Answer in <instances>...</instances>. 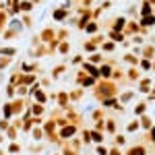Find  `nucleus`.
<instances>
[{
  "mask_svg": "<svg viewBox=\"0 0 155 155\" xmlns=\"http://www.w3.org/2000/svg\"><path fill=\"white\" fill-rule=\"evenodd\" d=\"M33 2H39V0H33Z\"/></svg>",
  "mask_w": 155,
  "mask_h": 155,
  "instance_id": "ddd939ff",
  "label": "nucleus"
},
{
  "mask_svg": "<svg viewBox=\"0 0 155 155\" xmlns=\"http://www.w3.org/2000/svg\"><path fill=\"white\" fill-rule=\"evenodd\" d=\"M17 54V48L15 46H2L0 48V56H8V58H12Z\"/></svg>",
  "mask_w": 155,
  "mask_h": 155,
  "instance_id": "39448f33",
  "label": "nucleus"
},
{
  "mask_svg": "<svg viewBox=\"0 0 155 155\" xmlns=\"http://www.w3.org/2000/svg\"><path fill=\"white\" fill-rule=\"evenodd\" d=\"M60 72H64V66H56V68H54V77H58Z\"/></svg>",
  "mask_w": 155,
  "mask_h": 155,
  "instance_id": "f8f14e48",
  "label": "nucleus"
},
{
  "mask_svg": "<svg viewBox=\"0 0 155 155\" xmlns=\"http://www.w3.org/2000/svg\"><path fill=\"white\" fill-rule=\"evenodd\" d=\"M68 50H71V48H68V44H66V41H62V44L58 46V52H60V54H68Z\"/></svg>",
  "mask_w": 155,
  "mask_h": 155,
  "instance_id": "9d476101",
  "label": "nucleus"
},
{
  "mask_svg": "<svg viewBox=\"0 0 155 155\" xmlns=\"http://www.w3.org/2000/svg\"><path fill=\"white\" fill-rule=\"evenodd\" d=\"M8 27H12V29H17L19 33H21V31L25 29L23 21H21V19H17V17H11V19H8Z\"/></svg>",
  "mask_w": 155,
  "mask_h": 155,
  "instance_id": "f03ea898",
  "label": "nucleus"
},
{
  "mask_svg": "<svg viewBox=\"0 0 155 155\" xmlns=\"http://www.w3.org/2000/svg\"><path fill=\"white\" fill-rule=\"evenodd\" d=\"M52 17H54V21H66V17H68V11H66V8H62V6H58V8H54Z\"/></svg>",
  "mask_w": 155,
  "mask_h": 155,
  "instance_id": "f257e3e1",
  "label": "nucleus"
},
{
  "mask_svg": "<svg viewBox=\"0 0 155 155\" xmlns=\"http://www.w3.org/2000/svg\"><path fill=\"white\" fill-rule=\"evenodd\" d=\"M95 29H97L95 23H87V27H85V31H87V33H95Z\"/></svg>",
  "mask_w": 155,
  "mask_h": 155,
  "instance_id": "9b49d317",
  "label": "nucleus"
},
{
  "mask_svg": "<svg viewBox=\"0 0 155 155\" xmlns=\"http://www.w3.org/2000/svg\"><path fill=\"white\" fill-rule=\"evenodd\" d=\"M19 6H21V12H31L33 6H35V2H33V0H21Z\"/></svg>",
  "mask_w": 155,
  "mask_h": 155,
  "instance_id": "20e7f679",
  "label": "nucleus"
},
{
  "mask_svg": "<svg viewBox=\"0 0 155 155\" xmlns=\"http://www.w3.org/2000/svg\"><path fill=\"white\" fill-rule=\"evenodd\" d=\"M39 37H41V41H44V44H50V41H54V39H56V37H54V31L48 29V27L39 33Z\"/></svg>",
  "mask_w": 155,
  "mask_h": 155,
  "instance_id": "7ed1b4c3",
  "label": "nucleus"
},
{
  "mask_svg": "<svg viewBox=\"0 0 155 155\" xmlns=\"http://www.w3.org/2000/svg\"><path fill=\"white\" fill-rule=\"evenodd\" d=\"M8 19H11V17L6 15V11H0V33L8 27Z\"/></svg>",
  "mask_w": 155,
  "mask_h": 155,
  "instance_id": "0eeeda50",
  "label": "nucleus"
},
{
  "mask_svg": "<svg viewBox=\"0 0 155 155\" xmlns=\"http://www.w3.org/2000/svg\"><path fill=\"white\" fill-rule=\"evenodd\" d=\"M11 62H12V58H8V56H0V71H4Z\"/></svg>",
  "mask_w": 155,
  "mask_h": 155,
  "instance_id": "1a4fd4ad",
  "label": "nucleus"
},
{
  "mask_svg": "<svg viewBox=\"0 0 155 155\" xmlns=\"http://www.w3.org/2000/svg\"><path fill=\"white\" fill-rule=\"evenodd\" d=\"M21 21H23L25 27H31V25H33V19H31L29 12H21Z\"/></svg>",
  "mask_w": 155,
  "mask_h": 155,
  "instance_id": "6e6552de",
  "label": "nucleus"
},
{
  "mask_svg": "<svg viewBox=\"0 0 155 155\" xmlns=\"http://www.w3.org/2000/svg\"><path fill=\"white\" fill-rule=\"evenodd\" d=\"M2 37H4V39H15V37H19V31L12 29V27H6V29L2 31Z\"/></svg>",
  "mask_w": 155,
  "mask_h": 155,
  "instance_id": "423d86ee",
  "label": "nucleus"
}]
</instances>
